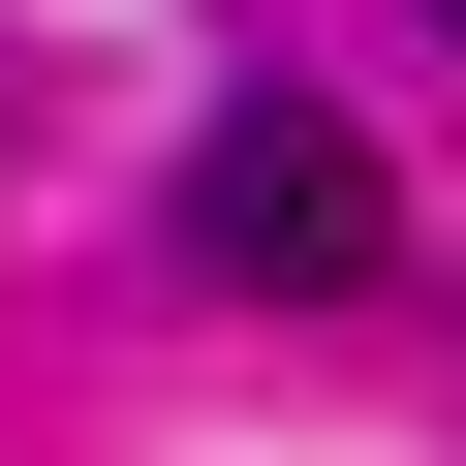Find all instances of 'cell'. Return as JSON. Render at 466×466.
Segmentation results:
<instances>
[{
    "label": "cell",
    "instance_id": "obj_1",
    "mask_svg": "<svg viewBox=\"0 0 466 466\" xmlns=\"http://www.w3.org/2000/svg\"><path fill=\"white\" fill-rule=\"evenodd\" d=\"M373 249H404V187H373V125H342V94H218V125H187V280L342 311Z\"/></svg>",
    "mask_w": 466,
    "mask_h": 466
},
{
    "label": "cell",
    "instance_id": "obj_2",
    "mask_svg": "<svg viewBox=\"0 0 466 466\" xmlns=\"http://www.w3.org/2000/svg\"><path fill=\"white\" fill-rule=\"evenodd\" d=\"M435 32H466V0H435Z\"/></svg>",
    "mask_w": 466,
    "mask_h": 466
}]
</instances>
